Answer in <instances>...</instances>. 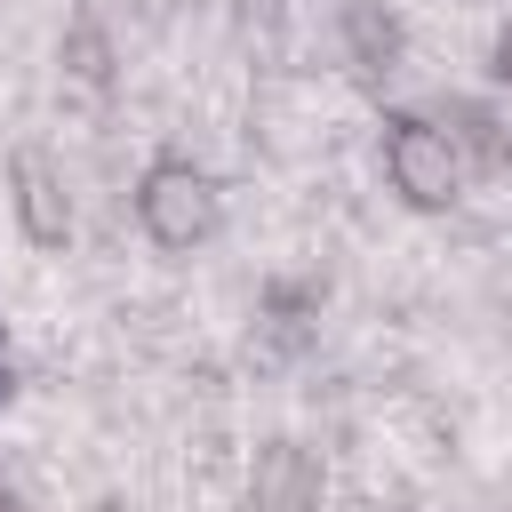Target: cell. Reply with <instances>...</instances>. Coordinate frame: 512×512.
I'll return each mask as SVG.
<instances>
[{
  "label": "cell",
  "mask_w": 512,
  "mask_h": 512,
  "mask_svg": "<svg viewBox=\"0 0 512 512\" xmlns=\"http://www.w3.org/2000/svg\"><path fill=\"white\" fill-rule=\"evenodd\" d=\"M376 152H384V184L400 192V208L440 216V208L464 200L472 160H464V144L448 136V120H432V112H384Z\"/></svg>",
  "instance_id": "obj_1"
},
{
  "label": "cell",
  "mask_w": 512,
  "mask_h": 512,
  "mask_svg": "<svg viewBox=\"0 0 512 512\" xmlns=\"http://www.w3.org/2000/svg\"><path fill=\"white\" fill-rule=\"evenodd\" d=\"M216 224H224V192H216V176H208L200 160L168 152V160H152V168L136 176V232H144L160 256L208 248Z\"/></svg>",
  "instance_id": "obj_2"
},
{
  "label": "cell",
  "mask_w": 512,
  "mask_h": 512,
  "mask_svg": "<svg viewBox=\"0 0 512 512\" xmlns=\"http://www.w3.org/2000/svg\"><path fill=\"white\" fill-rule=\"evenodd\" d=\"M8 208H16V232L32 248H64L72 240V184H64V168L40 144L8 152Z\"/></svg>",
  "instance_id": "obj_3"
},
{
  "label": "cell",
  "mask_w": 512,
  "mask_h": 512,
  "mask_svg": "<svg viewBox=\"0 0 512 512\" xmlns=\"http://www.w3.org/2000/svg\"><path fill=\"white\" fill-rule=\"evenodd\" d=\"M328 472L304 440H264L248 464V512H320Z\"/></svg>",
  "instance_id": "obj_4"
},
{
  "label": "cell",
  "mask_w": 512,
  "mask_h": 512,
  "mask_svg": "<svg viewBox=\"0 0 512 512\" xmlns=\"http://www.w3.org/2000/svg\"><path fill=\"white\" fill-rule=\"evenodd\" d=\"M336 40H344V64H352L360 80H392L400 56H408L400 16L376 8V0H336Z\"/></svg>",
  "instance_id": "obj_5"
},
{
  "label": "cell",
  "mask_w": 512,
  "mask_h": 512,
  "mask_svg": "<svg viewBox=\"0 0 512 512\" xmlns=\"http://www.w3.org/2000/svg\"><path fill=\"white\" fill-rule=\"evenodd\" d=\"M64 72L88 80V88H104V80H112V40H104L96 24H72V40H64Z\"/></svg>",
  "instance_id": "obj_6"
},
{
  "label": "cell",
  "mask_w": 512,
  "mask_h": 512,
  "mask_svg": "<svg viewBox=\"0 0 512 512\" xmlns=\"http://www.w3.org/2000/svg\"><path fill=\"white\" fill-rule=\"evenodd\" d=\"M488 80H496V88H512V24L488 40Z\"/></svg>",
  "instance_id": "obj_7"
},
{
  "label": "cell",
  "mask_w": 512,
  "mask_h": 512,
  "mask_svg": "<svg viewBox=\"0 0 512 512\" xmlns=\"http://www.w3.org/2000/svg\"><path fill=\"white\" fill-rule=\"evenodd\" d=\"M0 512H8V496H0Z\"/></svg>",
  "instance_id": "obj_8"
},
{
  "label": "cell",
  "mask_w": 512,
  "mask_h": 512,
  "mask_svg": "<svg viewBox=\"0 0 512 512\" xmlns=\"http://www.w3.org/2000/svg\"><path fill=\"white\" fill-rule=\"evenodd\" d=\"M0 392H8V384H0Z\"/></svg>",
  "instance_id": "obj_9"
}]
</instances>
